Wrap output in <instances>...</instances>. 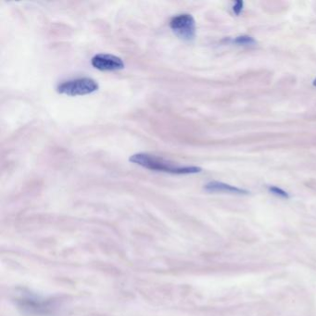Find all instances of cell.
<instances>
[{
	"mask_svg": "<svg viewBox=\"0 0 316 316\" xmlns=\"http://www.w3.org/2000/svg\"><path fill=\"white\" fill-rule=\"evenodd\" d=\"M129 162L148 170L175 174H191L198 173L202 171L201 168L196 166H178L170 161L150 154L137 153L132 155L129 159Z\"/></svg>",
	"mask_w": 316,
	"mask_h": 316,
	"instance_id": "1",
	"label": "cell"
},
{
	"mask_svg": "<svg viewBox=\"0 0 316 316\" xmlns=\"http://www.w3.org/2000/svg\"><path fill=\"white\" fill-rule=\"evenodd\" d=\"M98 84L91 78H78L66 81L57 87L58 93L70 97L92 94L98 90Z\"/></svg>",
	"mask_w": 316,
	"mask_h": 316,
	"instance_id": "2",
	"label": "cell"
},
{
	"mask_svg": "<svg viewBox=\"0 0 316 316\" xmlns=\"http://www.w3.org/2000/svg\"><path fill=\"white\" fill-rule=\"evenodd\" d=\"M172 32L184 41H192L196 37V23L190 14H180L171 19Z\"/></svg>",
	"mask_w": 316,
	"mask_h": 316,
	"instance_id": "3",
	"label": "cell"
},
{
	"mask_svg": "<svg viewBox=\"0 0 316 316\" xmlns=\"http://www.w3.org/2000/svg\"><path fill=\"white\" fill-rule=\"evenodd\" d=\"M18 305L24 313L33 316H48L54 309L51 301L32 296L21 297L17 299Z\"/></svg>",
	"mask_w": 316,
	"mask_h": 316,
	"instance_id": "4",
	"label": "cell"
},
{
	"mask_svg": "<svg viewBox=\"0 0 316 316\" xmlns=\"http://www.w3.org/2000/svg\"><path fill=\"white\" fill-rule=\"evenodd\" d=\"M95 69L99 71H119L124 68L122 60L111 54H97L91 60Z\"/></svg>",
	"mask_w": 316,
	"mask_h": 316,
	"instance_id": "5",
	"label": "cell"
},
{
	"mask_svg": "<svg viewBox=\"0 0 316 316\" xmlns=\"http://www.w3.org/2000/svg\"><path fill=\"white\" fill-rule=\"evenodd\" d=\"M204 189L208 192H223V193H229V194H237V195H248V190L243 189V188H237L234 186H231L225 183L222 182H217V181H213L208 184H206Z\"/></svg>",
	"mask_w": 316,
	"mask_h": 316,
	"instance_id": "6",
	"label": "cell"
},
{
	"mask_svg": "<svg viewBox=\"0 0 316 316\" xmlns=\"http://www.w3.org/2000/svg\"><path fill=\"white\" fill-rule=\"evenodd\" d=\"M232 43L237 44L240 46H254L256 45V40L248 35H240L232 40Z\"/></svg>",
	"mask_w": 316,
	"mask_h": 316,
	"instance_id": "7",
	"label": "cell"
},
{
	"mask_svg": "<svg viewBox=\"0 0 316 316\" xmlns=\"http://www.w3.org/2000/svg\"><path fill=\"white\" fill-rule=\"evenodd\" d=\"M268 189H269V191L271 193H273V195H275V196H280L283 198H289L290 197L289 193H287L285 190H283L282 188H277V187H269Z\"/></svg>",
	"mask_w": 316,
	"mask_h": 316,
	"instance_id": "8",
	"label": "cell"
},
{
	"mask_svg": "<svg viewBox=\"0 0 316 316\" xmlns=\"http://www.w3.org/2000/svg\"><path fill=\"white\" fill-rule=\"evenodd\" d=\"M243 6H244V2L243 1H237L235 3V5L233 6V10L234 12L237 14V15H240V12L242 11L243 9Z\"/></svg>",
	"mask_w": 316,
	"mask_h": 316,
	"instance_id": "9",
	"label": "cell"
},
{
	"mask_svg": "<svg viewBox=\"0 0 316 316\" xmlns=\"http://www.w3.org/2000/svg\"><path fill=\"white\" fill-rule=\"evenodd\" d=\"M313 84H314V86H316V79L314 81V83H313Z\"/></svg>",
	"mask_w": 316,
	"mask_h": 316,
	"instance_id": "10",
	"label": "cell"
}]
</instances>
